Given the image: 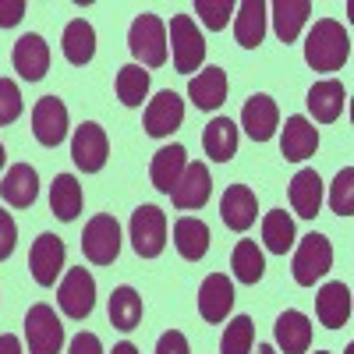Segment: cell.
Wrapping results in <instances>:
<instances>
[{"label": "cell", "mask_w": 354, "mask_h": 354, "mask_svg": "<svg viewBox=\"0 0 354 354\" xmlns=\"http://www.w3.org/2000/svg\"><path fill=\"white\" fill-rule=\"evenodd\" d=\"M106 156H110L106 131L96 121H85L75 131V138H71V160H75V167L85 170V174H100L106 167Z\"/></svg>", "instance_id": "obj_9"}, {"label": "cell", "mask_w": 354, "mask_h": 354, "mask_svg": "<svg viewBox=\"0 0 354 354\" xmlns=\"http://www.w3.org/2000/svg\"><path fill=\"white\" fill-rule=\"evenodd\" d=\"M113 354H138V347L124 340V344H117V347H113Z\"/></svg>", "instance_id": "obj_45"}, {"label": "cell", "mask_w": 354, "mask_h": 354, "mask_svg": "<svg viewBox=\"0 0 354 354\" xmlns=\"http://www.w3.org/2000/svg\"><path fill=\"white\" fill-rule=\"evenodd\" d=\"M234 0H198L195 4V15L202 18L205 28H213V32H220V28H227L230 15H234Z\"/></svg>", "instance_id": "obj_38"}, {"label": "cell", "mask_w": 354, "mask_h": 354, "mask_svg": "<svg viewBox=\"0 0 354 354\" xmlns=\"http://www.w3.org/2000/svg\"><path fill=\"white\" fill-rule=\"evenodd\" d=\"M32 135L46 149H57L68 138V106L57 96H43L32 106Z\"/></svg>", "instance_id": "obj_10"}, {"label": "cell", "mask_w": 354, "mask_h": 354, "mask_svg": "<svg viewBox=\"0 0 354 354\" xmlns=\"http://www.w3.org/2000/svg\"><path fill=\"white\" fill-rule=\"evenodd\" d=\"M156 354H192L188 351V337L185 333H177V330H167L156 344Z\"/></svg>", "instance_id": "obj_41"}, {"label": "cell", "mask_w": 354, "mask_h": 354, "mask_svg": "<svg viewBox=\"0 0 354 354\" xmlns=\"http://www.w3.org/2000/svg\"><path fill=\"white\" fill-rule=\"evenodd\" d=\"M255 354H277V351H273V344H259V347H255Z\"/></svg>", "instance_id": "obj_46"}, {"label": "cell", "mask_w": 354, "mask_h": 354, "mask_svg": "<svg viewBox=\"0 0 354 354\" xmlns=\"http://www.w3.org/2000/svg\"><path fill=\"white\" fill-rule=\"evenodd\" d=\"M252 344H255V326L248 315H238L223 330V340H220V354H252Z\"/></svg>", "instance_id": "obj_36"}, {"label": "cell", "mask_w": 354, "mask_h": 354, "mask_svg": "<svg viewBox=\"0 0 354 354\" xmlns=\"http://www.w3.org/2000/svg\"><path fill=\"white\" fill-rule=\"evenodd\" d=\"M82 252L93 266H110L117 255H121V223H117L110 213H100L85 223L82 234Z\"/></svg>", "instance_id": "obj_5"}, {"label": "cell", "mask_w": 354, "mask_h": 354, "mask_svg": "<svg viewBox=\"0 0 354 354\" xmlns=\"http://www.w3.org/2000/svg\"><path fill=\"white\" fill-rule=\"evenodd\" d=\"M0 354H21V340L4 333V337H0Z\"/></svg>", "instance_id": "obj_44"}, {"label": "cell", "mask_w": 354, "mask_h": 354, "mask_svg": "<svg viewBox=\"0 0 354 354\" xmlns=\"http://www.w3.org/2000/svg\"><path fill=\"white\" fill-rule=\"evenodd\" d=\"M227 88H230V82H227L223 68H205L188 82V96L198 110H216L227 100Z\"/></svg>", "instance_id": "obj_26"}, {"label": "cell", "mask_w": 354, "mask_h": 354, "mask_svg": "<svg viewBox=\"0 0 354 354\" xmlns=\"http://www.w3.org/2000/svg\"><path fill=\"white\" fill-rule=\"evenodd\" d=\"M315 149H319V131L312 128L308 117H301V113L287 117V124H283V138H280V153H283V160L301 163V160L315 156Z\"/></svg>", "instance_id": "obj_17"}, {"label": "cell", "mask_w": 354, "mask_h": 354, "mask_svg": "<svg viewBox=\"0 0 354 354\" xmlns=\"http://www.w3.org/2000/svg\"><path fill=\"white\" fill-rule=\"evenodd\" d=\"M0 195H4V202L15 205V209H28V205L36 202V195H39V174H36V167L15 163L4 174V181H0Z\"/></svg>", "instance_id": "obj_19"}, {"label": "cell", "mask_w": 354, "mask_h": 354, "mask_svg": "<svg viewBox=\"0 0 354 354\" xmlns=\"http://www.w3.org/2000/svg\"><path fill=\"white\" fill-rule=\"evenodd\" d=\"M344 100H347L344 85L333 82V78H322V82H315L308 88L305 103H308V110H312V117L319 124H333V121H340V113H344Z\"/></svg>", "instance_id": "obj_22"}, {"label": "cell", "mask_w": 354, "mask_h": 354, "mask_svg": "<svg viewBox=\"0 0 354 354\" xmlns=\"http://www.w3.org/2000/svg\"><path fill=\"white\" fill-rule=\"evenodd\" d=\"M181 121H185V100L177 93H170V88H163V93L156 100H149V106H145V135H153V138L174 135L181 128Z\"/></svg>", "instance_id": "obj_11"}, {"label": "cell", "mask_w": 354, "mask_h": 354, "mask_svg": "<svg viewBox=\"0 0 354 354\" xmlns=\"http://www.w3.org/2000/svg\"><path fill=\"white\" fill-rule=\"evenodd\" d=\"M202 145H205V156L216 163L234 160V153H238V124L230 117H213L202 131Z\"/></svg>", "instance_id": "obj_27"}, {"label": "cell", "mask_w": 354, "mask_h": 354, "mask_svg": "<svg viewBox=\"0 0 354 354\" xmlns=\"http://www.w3.org/2000/svg\"><path fill=\"white\" fill-rule=\"evenodd\" d=\"M145 96H149V71H142V64H124L117 71V100L124 106H142Z\"/></svg>", "instance_id": "obj_34"}, {"label": "cell", "mask_w": 354, "mask_h": 354, "mask_svg": "<svg viewBox=\"0 0 354 354\" xmlns=\"http://www.w3.org/2000/svg\"><path fill=\"white\" fill-rule=\"evenodd\" d=\"M82 202H85V195H82L78 177L75 174H57L53 185H50V209H53V216L71 223L82 213Z\"/></svg>", "instance_id": "obj_28"}, {"label": "cell", "mask_w": 354, "mask_h": 354, "mask_svg": "<svg viewBox=\"0 0 354 354\" xmlns=\"http://www.w3.org/2000/svg\"><path fill=\"white\" fill-rule=\"evenodd\" d=\"M234 308V283L223 273H209L198 287V312L205 322H223Z\"/></svg>", "instance_id": "obj_16"}, {"label": "cell", "mask_w": 354, "mask_h": 354, "mask_svg": "<svg viewBox=\"0 0 354 354\" xmlns=\"http://www.w3.org/2000/svg\"><path fill=\"white\" fill-rule=\"evenodd\" d=\"M25 15V0H0V28L18 25Z\"/></svg>", "instance_id": "obj_42"}, {"label": "cell", "mask_w": 354, "mask_h": 354, "mask_svg": "<svg viewBox=\"0 0 354 354\" xmlns=\"http://www.w3.org/2000/svg\"><path fill=\"white\" fill-rule=\"evenodd\" d=\"M4 160H8V153H4V145H0V167H4Z\"/></svg>", "instance_id": "obj_47"}, {"label": "cell", "mask_w": 354, "mask_h": 354, "mask_svg": "<svg viewBox=\"0 0 354 354\" xmlns=\"http://www.w3.org/2000/svg\"><path fill=\"white\" fill-rule=\"evenodd\" d=\"M15 245H18V223L8 209H0V262L11 259Z\"/></svg>", "instance_id": "obj_40"}, {"label": "cell", "mask_w": 354, "mask_h": 354, "mask_svg": "<svg viewBox=\"0 0 354 354\" xmlns=\"http://www.w3.org/2000/svg\"><path fill=\"white\" fill-rule=\"evenodd\" d=\"M266 15H270L266 0H245V4L234 8V36L241 46L255 50L266 39Z\"/></svg>", "instance_id": "obj_21"}, {"label": "cell", "mask_w": 354, "mask_h": 354, "mask_svg": "<svg viewBox=\"0 0 354 354\" xmlns=\"http://www.w3.org/2000/svg\"><path fill=\"white\" fill-rule=\"evenodd\" d=\"M333 266V245L326 234H308V238H301L298 252H294V283L301 287H312L315 280H322L330 273Z\"/></svg>", "instance_id": "obj_4"}, {"label": "cell", "mask_w": 354, "mask_h": 354, "mask_svg": "<svg viewBox=\"0 0 354 354\" xmlns=\"http://www.w3.org/2000/svg\"><path fill=\"white\" fill-rule=\"evenodd\" d=\"M68 354H103V344H100L96 333H78L71 340V351Z\"/></svg>", "instance_id": "obj_43"}, {"label": "cell", "mask_w": 354, "mask_h": 354, "mask_svg": "<svg viewBox=\"0 0 354 354\" xmlns=\"http://www.w3.org/2000/svg\"><path fill=\"white\" fill-rule=\"evenodd\" d=\"M57 301H61V312L68 319H85L96 308V280L93 273L78 266V270H68V277L57 287Z\"/></svg>", "instance_id": "obj_8"}, {"label": "cell", "mask_w": 354, "mask_h": 354, "mask_svg": "<svg viewBox=\"0 0 354 354\" xmlns=\"http://www.w3.org/2000/svg\"><path fill=\"white\" fill-rule=\"evenodd\" d=\"M25 103H21V88L11 78H0V124H15L21 117Z\"/></svg>", "instance_id": "obj_39"}, {"label": "cell", "mask_w": 354, "mask_h": 354, "mask_svg": "<svg viewBox=\"0 0 354 354\" xmlns=\"http://www.w3.org/2000/svg\"><path fill=\"white\" fill-rule=\"evenodd\" d=\"M174 195V205L177 209H202L205 202H209L213 195V177H209V167L205 163H188L181 181H177V188L170 192Z\"/></svg>", "instance_id": "obj_15"}, {"label": "cell", "mask_w": 354, "mask_h": 354, "mask_svg": "<svg viewBox=\"0 0 354 354\" xmlns=\"http://www.w3.org/2000/svg\"><path fill=\"white\" fill-rule=\"evenodd\" d=\"M277 124H280V110H277V100L266 96V93H255L248 96L245 110H241V128L248 131L252 142H270L277 135Z\"/></svg>", "instance_id": "obj_12"}, {"label": "cell", "mask_w": 354, "mask_h": 354, "mask_svg": "<svg viewBox=\"0 0 354 354\" xmlns=\"http://www.w3.org/2000/svg\"><path fill=\"white\" fill-rule=\"evenodd\" d=\"M347 57H351L347 28L340 21H333V18H319L312 25L308 39H305V61H308V68L330 75V71H340L347 64Z\"/></svg>", "instance_id": "obj_1"}, {"label": "cell", "mask_w": 354, "mask_h": 354, "mask_svg": "<svg viewBox=\"0 0 354 354\" xmlns=\"http://www.w3.org/2000/svg\"><path fill=\"white\" fill-rule=\"evenodd\" d=\"M170 53H174V68L181 75L198 71V64L205 61V39L188 15L170 18Z\"/></svg>", "instance_id": "obj_3"}, {"label": "cell", "mask_w": 354, "mask_h": 354, "mask_svg": "<svg viewBox=\"0 0 354 354\" xmlns=\"http://www.w3.org/2000/svg\"><path fill=\"white\" fill-rule=\"evenodd\" d=\"M131 248L142 259H156L167 248V213L160 205H138L131 213Z\"/></svg>", "instance_id": "obj_6"}, {"label": "cell", "mask_w": 354, "mask_h": 354, "mask_svg": "<svg viewBox=\"0 0 354 354\" xmlns=\"http://www.w3.org/2000/svg\"><path fill=\"white\" fill-rule=\"evenodd\" d=\"M25 340L28 354H61L64 347V326L50 305H32L25 315Z\"/></svg>", "instance_id": "obj_7"}, {"label": "cell", "mask_w": 354, "mask_h": 354, "mask_svg": "<svg viewBox=\"0 0 354 354\" xmlns=\"http://www.w3.org/2000/svg\"><path fill=\"white\" fill-rule=\"evenodd\" d=\"M273 337L283 347V354H305L312 347V319L305 312H298V308H290V312H283L277 319Z\"/></svg>", "instance_id": "obj_23"}, {"label": "cell", "mask_w": 354, "mask_h": 354, "mask_svg": "<svg viewBox=\"0 0 354 354\" xmlns=\"http://www.w3.org/2000/svg\"><path fill=\"white\" fill-rule=\"evenodd\" d=\"M61 50H64V57H68L75 68H85V64L96 57V28L88 25L85 18L68 21L64 39H61Z\"/></svg>", "instance_id": "obj_29"}, {"label": "cell", "mask_w": 354, "mask_h": 354, "mask_svg": "<svg viewBox=\"0 0 354 354\" xmlns=\"http://www.w3.org/2000/svg\"><path fill=\"white\" fill-rule=\"evenodd\" d=\"M174 245L181 252V259L198 262L205 252H209V227L195 216H181L174 223Z\"/></svg>", "instance_id": "obj_31"}, {"label": "cell", "mask_w": 354, "mask_h": 354, "mask_svg": "<svg viewBox=\"0 0 354 354\" xmlns=\"http://www.w3.org/2000/svg\"><path fill=\"white\" fill-rule=\"evenodd\" d=\"M330 205L337 216H354V167H344L330 188Z\"/></svg>", "instance_id": "obj_37"}, {"label": "cell", "mask_w": 354, "mask_h": 354, "mask_svg": "<svg viewBox=\"0 0 354 354\" xmlns=\"http://www.w3.org/2000/svg\"><path fill=\"white\" fill-rule=\"evenodd\" d=\"M270 11H273V28H277L280 43H294L312 15V0H277Z\"/></svg>", "instance_id": "obj_30"}, {"label": "cell", "mask_w": 354, "mask_h": 354, "mask_svg": "<svg viewBox=\"0 0 354 354\" xmlns=\"http://www.w3.org/2000/svg\"><path fill=\"white\" fill-rule=\"evenodd\" d=\"M110 322L117 330H138V322H142V298H138V290L135 287H117L110 294Z\"/></svg>", "instance_id": "obj_32"}, {"label": "cell", "mask_w": 354, "mask_h": 354, "mask_svg": "<svg viewBox=\"0 0 354 354\" xmlns=\"http://www.w3.org/2000/svg\"><path fill=\"white\" fill-rule=\"evenodd\" d=\"M188 167V153L185 145H167V149H160L153 156V167H149V177H153V188L170 195L177 188V181H181V174Z\"/></svg>", "instance_id": "obj_25"}, {"label": "cell", "mask_w": 354, "mask_h": 354, "mask_svg": "<svg viewBox=\"0 0 354 354\" xmlns=\"http://www.w3.org/2000/svg\"><path fill=\"white\" fill-rule=\"evenodd\" d=\"M255 213H259V202H255V192L248 185H230L220 198V216L230 230L245 234L252 223H255Z\"/></svg>", "instance_id": "obj_18"}, {"label": "cell", "mask_w": 354, "mask_h": 354, "mask_svg": "<svg viewBox=\"0 0 354 354\" xmlns=\"http://www.w3.org/2000/svg\"><path fill=\"white\" fill-rule=\"evenodd\" d=\"M262 241H266V248H270L273 255H287L294 248V220H290V213H283V209L266 213Z\"/></svg>", "instance_id": "obj_33"}, {"label": "cell", "mask_w": 354, "mask_h": 354, "mask_svg": "<svg viewBox=\"0 0 354 354\" xmlns=\"http://www.w3.org/2000/svg\"><path fill=\"white\" fill-rule=\"evenodd\" d=\"M28 266H32V277L39 287H53L57 273L64 270V241L57 234H39L32 252H28Z\"/></svg>", "instance_id": "obj_13"}, {"label": "cell", "mask_w": 354, "mask_h": 354, "mask_svg": "<svg viewBox=\"0 0 354 354\" xmlns=\"http://www.w3.org/2000/svg\"><path fill=\"white\" fill-rule=\"evenodd\" d=\"M230 266H234V277H238L241 283H259L262 273H266V259H262L255 241H238L234 245Z\"/></svg>", "instance_id": "obj_35"}, {"label": "cell", "mask_w": 354, "mask_h": 354, "mask_svg": "<svg viewBox=\"0 0 354 354\" xmlns=\"http://www.w3.org/2000/svg\"><path fill=\"white\" fill-rule=\"evenodd\" d=\"M315 315H319V322L326 330L347 326V319H351V290L340 280L322 283L319 287V298H315Z\"/></svg>", "instance_id": "obj_20"}, {"label": "cell", "mask_w": 354, "mask_h": 354, "mask_svg": "<svg viewBox=\"0 0 354 354\" xmlns=\"http://www.w3.org/2000/svg\"><path fill=\"white\" fill-rule=\"evenodd\" d=\"M128 50L145 68L167 64V25L156 15H138L128 28Z\"/></svg>", "instance_id": "obj_2"}, {"label": "cell", "mask_w": 354, "mask_h": 354, "mask_svg": "<svg viewBox=\"0 0 354 354\" xmlns=\"http://www.w3.org/2000/svg\"><path fill=\"white\" fill-rule=\"evenodd\" d=\"M319 354H330V351H319Z\"/></svg>", "instance_id": "obj_48"}, {"label": "cell", "mask_w": 354, "mask_h": 354, "mask_svg": "<svg viewBox=\"0 0 354 354\" xmlns=\"http://www.w3.org/2000/svg\"><path fill=\"white\" fill-rule=\"evenodd\" d=\"M290 205H294V213L305 216V220H315L319 209H322V181H319V174L315 170H298L290 177Z\"/></svg>", "instance_id": "obj_24"}, {"label": "cell", "mask_w": 354, "mask_h": 354, "mask_svg": "<svg viewBox=\"0 0 354 354\" xmlns=\"http://www.w3.org/2000/svg\"><path fill=\"white\" fill-rule=\"evenodd\" d=\"M11 64L15 71L25 78V82H39L46 71H50V46L39 32H28L15 43L11 50Z\"/></svg>", "instance_id": "obj_14"}]
</instances>
